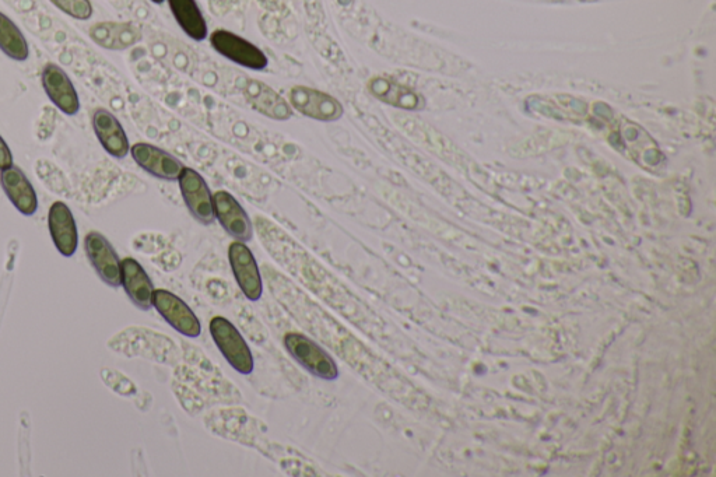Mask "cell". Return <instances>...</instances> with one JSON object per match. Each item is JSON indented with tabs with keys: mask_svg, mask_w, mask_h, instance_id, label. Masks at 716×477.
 <instances>
[{
	"mask_svg": "<svg viewBox=\"0 0 716 477\" xmlns=\"http://www.w3.org/2000/svg\"><path fill=\"white\" fill-rule=\"evenodd\" d=\"M284 346L290 356L308 373L324 381L338 380V364L332 359L331 354L325 352L314 340L301 333H287L284 336Z\"/></svg>",
	"mask_w": 716,
	"mask_h": 477,
	"instance_id": "1",
	"label": "cell"
},
{
	"mask_svg": "<svg viewBox=\"0 0 716 477\" xmlns=\"http://www.w3.org/2000/svg\"><path fill=\"white\" fill-rule=\"evenodd\" d=\"M210 335L224 359L238 374L249 375L254 371L251 349L240 331L227 318L214 317L210 321Z\"/></svg>",
	"mask_w": 716,
	"mask_h": 477,
	"instance_id": "2",
	"label": "cell"
},
{
	"mask_svg": "<svg viewBox=\"0 0 716 477\" xmlns=\"http://www.w3.org/2000/svg\"><path fill=\"white\" fill-rule=\"evenodd\" d=\"M290 103L294 110L315 121L335 122L343 117L342 104L324 91L297 86L290 91Z\"/></svg>",
	"mask_w": 716,
	"mask_h": 477,
	"instance_id": "3",
	"label": "cell"
},
{
	"mask_svg": "<svg viewBox=\"0 0 716 477\" xmlns=\"http://www.w3.org/2000/svg\"><path fill=\"white\" fill-rule=\"evenodd\" d=\"M178 181L182 198H184L185 205L188 206L191 215L205 226L213 224L214 220H216L213 195L209 187H207L205 178L193 168L184 167Z\"/></svg>",
	"mask_w": 716,
	"mask_h": 477,
	"instance_id": "4",
	"label": "cell"
},
{
	"mask_svg": "<svg viewBox=\"0 0 716 477\" xmlns=\"http://www.w3.org/2000/svg\"><path fill=\"white\" fill-rule=\"evenodd\" d=\"M153 307L166 319L168 325L186 338H199L202 325L188 304L168 290H154Z\"/></svg>",
	"mask_w": 716,
	"mask_h": 477,
	"instance_id": "5",
	"label": "cell"
},
{
	"mask_svg": "<svg viewBox=\"0 0 716 477\" xmlns=\"http://www.w3.org/2000/svg\"><path fill=\"white\" fill-rule=\"evenodd\" d=\"M228 261L233 269L235 280L249 301L261 300L263 284L258 263L245 242L234 241L228 248Z\"/></svg>",
	"mask_w": 716,
	"mask_h": 477,
	"instance_id": "6",
	"label": "cell"
},
{
	"mask_svg": "<svg viewBox=\"0 0 716 477\" xmlns=\"http://www.w3.org/2000/svg\"><path fill=\"white\" fill-rule=\"evenodd\" d=\"M212 47L227 59L252 70H263L268 66V58L261 49L240 35L227 30H216L210 35Z\"/></svg>",
	"mask_w": 716,
	"mask_h": 477,
	"instance_id": "7",
	"label": "cell"
},
{
	"mask_svg": "<svg viewBox=\"0 0 716 477\" xmlns=\"http://www.w3.org/2000/svg\"><path fill=\"white\" fill-rule=\"evenodd\" d=\"M84 249L100 279L108 286L118 289L121 286V259L111 242L103 234L91 231L84 240Z\"/></svg>",
	"mask_w": 716,
	"mask_h": 477,
	"instance_id": "8",
	"label": "cell"
},
{
	"mask_svg": "<svg viewBox=\"0 0 716 477\" xmlns=\"http://www.w3.org/2000/svg\"><path fill=\"white\" fill-rule=\"evenodd\" d=\"M238 84L252 108L261 112L265 117L275 119V121H287L293 117L290 104H287V101L268 84L249 79V77H242L238 80Z\"/></svg>",
	"mask_w": 716,
	"mask_h": 477,
	"instance_id": "9",
	"label": "cell"
},
{
	"mask_svg": "<svg viewBox=\"0 0 716 477\" xmlns=\"http://www.w3.org/2000/svg\"><path fill=\"white\" fill-rule=\"evenodd\" d=\"M214 216L221 227L235 238V241L248 242L254 236L251 220L244 208L227 191H217L213 195Z\"/></svg>",
	"mask_w": 716,
	"mask_h": 477,
	"instance_id": "10",
	"label": "cell"
},
{
	"mask_svg": "<svg viewBox=\"0 0 716 477\" xmlns=\"http://www.w3.org/2000/svg\"><path fill=\"white\" fill-rule=\"evenodd\" d=\"M42 86L49 100L58 107L63 114L76 115L80 110V100L77 96L72 80L66 75L65 70L55 63H48L42 70Z\"/></svg>",
	"mask_w": 716,
	"mask_h": 477,
	"instance_id": "11",
	"label": "cell"
},
{
	"mask_svg": "<svg viewBox=\"0 0 716 477\" xmlns=\"http://www.w3.org/2000/svg\"><path fill=\"white\" fill-rule=\"evenodd\" d=\"M131 153L139 167L160 180H178L184 170V164L177 157L149 143H136L131 147Z\"/></svg>",
	"mask_w": 716,
	"mask_h": 477,
	"instance_id": "12",
	"label": "cell"
},
{
	"mask_svg": "<svg viewBox=\"0 0 716 477\" xmlns=\"http://www.w3.org/2000/svg\"><path fill=\"white\" fill-rule=\"evenodd\" d=\"M49 234L56 249L66 258L75 255L79 233L72 210L63 202H55L48 213Z\"/></svg>",
	"mask_w": 716,
	"mask_h": 477,
	"instance_id": "13",
	"label": "cell"
},
{
	"mask_svg": "<svg viewBox=\"0 0 716 477\" xmlns=\"http://www.w3.org/2000/svg\"><path fill=\"white\" fill-rule=\"evenodd\" d=\"M0 185L14 208L21 215L33 216L38 210V198L31 182L19 167L10 166L0 170Z\"/></svg>",
	"mask_w": 716,
	"mask_h": 477,
	"instance_id": "14",
	"label": "cell"
},
{
	"mask_svg": "<svg viewBox=\"0 0 716 477\" xmlns=\"http://www.w3.org/2000/svg\"><path fill=\"white\" fill-rule=\"evenodd\" d=\"M121 286H124L126 294L139 310H152L154 286L136 259L125 258L121 261Z\"/></svg>",
	"mask_w": 716,
	"mask_h": 477,
	"instance_id": "15",
	"label": "cell"
},
{
	"mask_svg": "<svg viewBox=\"0 0 716 477\" xmlns=\"http://www.w3.org/2000/svg\"><path fill=\"white\" fill-rule=\"evenodd\" d=\"M93 128L105 152L115 159H125L128 156L131 150L128 136L114 114L104 108H98L93 114Z\"/></svg>",
	"mask_w": 716,
	"mask_h": 477,
	"instance_id": "16",
	"label": "cell"
},
{
	"mask_svg": "<svg viewBox=\"0 0 716 477\" xmlns=\"http://www.w3.org/2000/svg\"><path fill=\"white\" fill-rule=\"evenodd\" d=\"M91 40L112 51L131 48L142 40V31L132 23H98L90 28Z\"/></svg>",
	"mask_w": 716,
	"mask_h": 477,
	"instance_id": "17",
	"label": "cell"
},
{
	"mask_svg": "<svg viewBox=\"0 0 716 477\" xmlns=\"http://www.w3.org/2000/svg\"><path fill=\"white\" fill-rule=\"evenodd\" d=\"M175 20L184 33L195 41H203L207 37V24L195 0H168Z\"/></svg>",
	"mask_w": 716,
	"mask_h": 477,
	"instance_id": "18",
	"label": "cell"
},
{
	"mask_svg": "<svg viewBox=\"0 0 716 477\" xmlns=\"http://www.w3.org/2000/svg\"><path fill=\"white\" fill-rule=\"evenodd\" d=\"M368 90H370L372 96L377 97L382 103L407 108V110H416V108L420 107V98L417 94L405 89L400 84L392 82V80L382 79V77L372 79L368 83Z\"/></svg>",
	"mask_w": 716,
	"mask_h": 477,
	"instance_id": "19",
	"label": "cell"
},
{
	"mask_svg": "<svg viewBox=\"0 0 716 477\" xmlns=\"http://www.w3.org/2000/svg\"><path fill=\"white\" fill-rule=\"evenodd\" d=\"M0 49L13 61H26L30 49L20 28L0 12Z\"/></svg>",
	"mask_w": 716,
	"mask_h": 477,
	"instance_id": "20",
	"label": "cell"
},
{
	"mask_svg": "<svg viewBox=\"0 0 716 477\" xmlns=\"http://www.w3.org/2000/svg\"><path fill=\"white\" fill-rule=\"evenodd\" d=\"M63 13L77 20H89L93 14L90 0H51Z\"/></svg>",
	"mask_w": 716,
	"mask_h": 477,
	"instance_id": "21",
	"label": "cell"
},
{
	"mask_svg": "<svg viewBox=\"0 0 716 477\" xmlns=\"http://www.w3.org/2000/svg\"><path fill=\"white\" fill-rule=\"evenodd\" d=\"M10 166H13V154L10 152L5 140L0 136V170H5Z\"/></svg>",
	"mask_w": 716,
	"mask_h": 477,
	"instance_id": "22",
	"label": "cell"
},
{
	"mask_svg": "<svg viewBox=\"0 0 716 477\" xmlns=\"http://www.w3.org/2000/svg\"><path fill=\"white\" fill-rule=\"evenodd\" d=\"M153 3H156V5H160V3H163L164 0H152Z\"/></svg>",
	"mask_w": 716,
	"mask_h": 477,
	"instance_id": "23",
	"label": "cell"
}]
</instances>
